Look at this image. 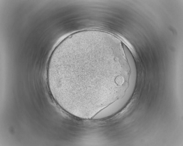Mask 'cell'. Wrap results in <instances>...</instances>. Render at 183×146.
Returning <instances> with one entry per match:
<instances>
[{"label":"cell","mask_w":183,"mask_h":146,"mask_svg":"<svg viewBox=\"0 0 183 146\" xmlns=\"http://www.w3.org/2000/svg\"><path fill=\"white\" fill-rule=\"evenodd\" d=\"M105 48L96 43H84L55 50L56 71L63 84L87 90L104 87L102 71L106 61Z\"/></svg>","instance_id":"1"}]
</instances>
